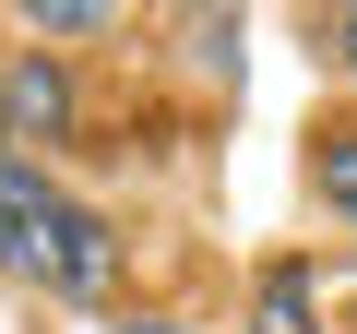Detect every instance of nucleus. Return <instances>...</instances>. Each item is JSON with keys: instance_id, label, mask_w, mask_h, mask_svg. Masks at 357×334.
Returning <instances> with one entry per match:
<instances>
[{"instance_id": "f257e3e1", "label": "nucleus", "mask_w": 357, "mask_h": 334, "mask_svg": "<svg viewBox=\"0 0 357 334\" xmlns=\"http://www.w3.org/2000/svg\"><path fill=\"white\" fill-rule=\"evenodd\" d=\"M36 286H60V298H107V286H119V215H96V203H60L48 251H36Z\"/></svg>"}, {"instance_id": "f03ea898", "label": "nucleus", "mask_w": 357, "mask_h": 334, "mask_svg": "<svg viewBox=\"0 0 357 334\" xmlns=\"http://www.w3.org/2000/svg\"><path fill=\"white\" fill-rule=\"evenodd\" d=\"M60 203H72V191L48 180L36 155H0V275H24V286H36V251H48Z\"/></svg>"}, {"instance_id": "7ed1b4c3", "label": "nucleus", "mask_w": 357, "mask_h": 334, "mask_svg": "<svg viewBox=\"0 0 357 334\" xmlns=\"http://www.w3.org/2000/svg\"><path fill=\"white\" fill-rule=\"evenodd\" d=\"M0 108H13V143L36 155V143H72V72L48 60V48H24L13 72H0Z\"/></svg>"}, {"instance_id": "20e7f679", "label": "nucleus", "mask_w": 357, "mask_h": 334, "mask_svg": "<svg viewBox=\"0 0 357 334\" xmlns=\"http://www.w3.org/2000/svg\"><path fill=\"white\" fill-rule=\"evenodd\" d=\"M310 191H321V215H345V227H357V119L310 131Z\"/></svg>"}, {"instance_id": "39448f33", "label": "nucleus", "mask_w": 357, "mask_h": 334, "mask_svg": "<svg viewBox=\"0 0 357 334\" xmlns=\"http://www.w3.org/2000/svg\"><path fill=\"white\" fill-rule=\"evenodd\" d=\"M36 48H84V36H107L119 24V0H24V13H13Z\"/></svg>"}, {"instance_id": "423d86ee", "label": "nucleus", "mask_w": 357, "mask_h": 334, "mask_svg": "<svg viewBox=\"0 0 357 334\" xmlns=\"http://www.w3.org/2000/svg\"><path fill=\"white\" fill-rule=\"evenodd\" d=\"M250 334H321V322L298 310V275H286V263L262 275V322H250Z\"/></svg>"}, {"instance_id": "0eeeda50", "label": "nucleus", "mask_w": 357, "mask_h": 334, "mask_svg": "<svg viewBox=\"0 0 357 334\" xmlns=\"http://www.w3.org/2000/svg\"><path fill=\"white\" fill-rule=\"evenodd\" d=\"M321 48H333V72H357V0H345V13H321Z\"/></svg>"}, {"instance_id": "6e6552de", "label": "nucleus", "mask_w": 357, "mask_h": 334, "mask_svg": "<svg viewBox=\"0 0 357 334\" xmlns=\"http://www.w3.org/2000/svg\"><path fill=\"white\" fill-rule=\"evenodd\" d=\"M0 155H24V143H13V108H0Z\"/></svg>"}, {"instance_id": "1a4fd4ad", "label": "nucleus", "mask_w": 357, "mask_h": 334, "mask_svg": "<svg viewBox=\"0 0 357 334\" xmlns=\"http://www.w3.org/2000/svg\"><path fill=\"white\" fill-rule=\"evenodd\" d=\"M119 334H178V322H119Z\"/></svg>"}]
</instances>
